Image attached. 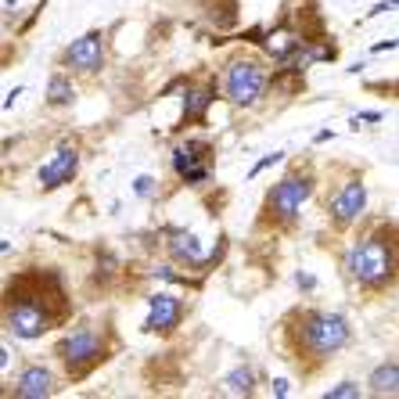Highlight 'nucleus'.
Wrapping results in <instances>:
<instances>
[{
    "instance_id": "14",
    "label": "nucleus",
    "mask_w": 399,
    "mask_h": 399,
    "mask_svg": "<svg viewBox=\"0 0 399 399\" xmlns=\"http://www.w3.org/2000/svg\"><path fill=\"white\" fill-rule=\"evenodd\" d=\"M256 367H248V364H238L234 370H230L223 377V392L227 396H256Z\"/></svg>"
},
{
    "instance_id": "10",
    "label": "nucleus",
    "mask_w": 399,
    "mask_h": 399,
    "mask_svg": "<svg viewBox=\"0 0 399 399\" xmlns=\"http://www.w3.org/2000/svg\"><path fill=\"white\" fill-rule=\"evenodd\" d=\"M187 302L180 295H170V291H158V295L148 299V320H144V331L148 334H173L184 324Z\"/></svg>"
},
{
    "instance_id": "9",
    "label": "nucleus",
    "mask_w": 399,
    "mask_h": 399,
    "mask_svg": "<svg viewBox=\"0 0 399 399\" xmlns=\"http://www.w3.org/2000/svg\"><path fill=\"white\" fill-rule=\"evenodd\" d=\"M367 209V184L360 177H352L349 184H342V191L331 198L327 205V216H331V227L334 230H349L356 220L364 216Z\"/></svg>"
},
{
    "instance_id": "27",
    "label": "nucleus",
    "mask_w": 399,
    "mask_h": 399,
    "mask_svg": "<svg viewBox=\"0 0 399 399\" xmlns=\"http://www.w3.org/2000/svg\"><path fill=\"white\" fill-rule=\"evenodd\" d=\"M18 94H22V87H15V90H8V97H4V108H11V104H15V97Z\"/></svg>"
},
{
    "instance_id": "1",
    "label": "nucleus",
    "mask_w": 399,
    "mask_h": 399,
    "mask_svg": "<svg viewBox=\"0 0 399 399\" xmlns=\"http://www.w3.org/2000/svg\"><path fill=\"white\" fill-rule=\"evenodd\" d=\"M352 342V327L342 313L331 309H291L284 317V360L299 370H317Z\"/></svg>"
},
{
    "instance_id": "11",
    "label": "nucleus",
    "mask_w": 399,
    "mask_h": 399,
    "mask_svg": "<svg viewBox=\"0 0 399 399\" xmlns=\"http://www.w3.org/2000/svg\"><path fill=\"white\" fill-rule=\"evenodd\" d=\"M76 173H79V152L72 144H61V148L40 165V187H44V191H58V187L72 184Z\"/></svg>"
},
{
    "instance_id": "23",
    "label": "nucleus",
    "mask_w": 399,
    "mask_h": 399,
    "mask_svg": "<svg viewBox=\"0 0 399 399\" xmlns=\"http://www.w3.org/2000/svg\"><path fill=\"white\" fill-rule=\"evenodd\" d=\"M288 392H291V382H288V377H274V396L284 399Z\"/></svg>"
},
{
    "instance_id": "12",
    "label": "nucleus",
    "mask_w": 399,
    "mask_h": 399,
    "mask_svg": "<svg viewBox=\"0 0 399 399\" xmlns=\"http://www.w3.org/2000/svg\"><path fill=\"white\" fill-rule=\"evenodd\" d=\"M54 392V374L44 364H26L15 377V396L18 399H47Z\"/></svg>"
},
{
    "instance_id": "21",
    "label": "nucleus",
    "mask_w": 399,
    "mask_h": 399,
    "mask_svg": "<svg viewBox=\"0 0 399 399\" xmlns=\"http://www.w3.org/2000/svg\"><path fill=\"white\" fill-rule=\"evenodd\" d=\"M133 195H137V198H152V195H155V180H152V177H137V180H133Z\"/></svg>"
},
{
    "instance_id": "24",
    "label": "nucleus",
    "mask_w": 399,
    "mask_h": 399,
    "mask_svg": "<svg viewBox=\"0 0 399 399\" xmlns=\"http://www.w3.org/2000/svg\"><path fill=\"white\" fill-rule=\"evenodd\" d=\"M389 8H399V0H382V4H374V8L367 11V18H374V15H385Z\"/></svg>"
},
{
    "instance_id": "15",
    "label": "nucleus",
    "mask_w": 399,
    "mask_h": 399,
    "mask_svg": "<svg viewBox=\"0 0 399 399\" xmlns=\"http://www.w3.org/2000/svg\"><path fill=\"white\" fill-rule=\"evenodd\" d=\"M47 104H51V108H69V104H76V87H72L69 76H61V72L51 76V83H47Z\"/></svg>"
},
{
    "instance_id": "25",
    "label": "nucleus",
    "mask_w": 399,
    "mask_h": 399,
    "mask_svg": "<svg viewBox=\"0 0 399 399\" xmlns=\"http://www.w3.org/2000/svg\"><path fill=\"white\" fill-rule=\"evenodd\" d=\"M396 47H399V40H385V44H374L370 51H374V54H382V51H396Z\"/></svg>"
},
{
    "instance_id": "3",
    "label": "nucleus",
    "mask_w": 399,
    "mask_h": 399,
    "mask_svg": "<svg viewBox=\"0 0 399 399\" xmlns=\"http://www.w3.org/2000/svg\"><path fill=\"white\" fill-rule=\"evenodd\" d=\"M108 331H97V324H79L72 331H65L54 345V356L61 360V367H65V374L72 377V382H79V377H87L94 367H101L104 360H108Z\"/></svg>"
},
{
    "instance_id": "16",
    "label": "nucleus",
    "mask_w": 399,
    "mask_h": 399,
    "mask_svg": "<svg viewBox=\"0 0 399 399\" xmlns=\"http://www.w3.org/2000/svg\"><path fill=\"white\" fill-rule=\"evenodd\" d=\"M213 101H216V97H213V90H205V87L187 90V94H184V122H202Z\"/></svg>"
},
{
    "instance_id": "18",
    "label": "nucleus",
    "mask_w": 399,
    "mask_h": 399,
    "mask_svg": "<svg viewBox=\"0 0 399 399\" xmlns=\"http://www.w3.org/2000/svg\"><path fill=\"white\" fill-rule=\"evenodd\" d=\"M299 44H306V40H299L291 29H274V33L266 36V51L274 54V58H288V54L295 51Z\"/></svg>"
},
{
    "instance_id": "6",
    "label": "nucleus",
    "mask_w": 399,
    "mask_h": 399,
    "mask_svg": "<svg viewBox=\"0 0 399 399\" xmlns=\"http://www.w3.org/2000/svg\"><path fill=\"white\" fill-rule=\"evenodd\" d=\"M270 83V72L263 61L256 58H230L227 61V72H223V94L230 104H238V108H252L263 90Z\"/></svg>"
},
{
    "instance_id": "4",
    "label": "nucleus",
    "mask_w": 399,
    "mask_h": 399,
    "mask_svg": "<svg viewBox=\"0 0 399 399\" xmlns=\"http://www.w3.org/2000/svg\"><path fill=\"white\" fill-rule=\"evenodd\" d=\"M313 177L302 173V170H291L284 173L274 187H270V195L263 198V209H259V227L266 230H284L299 220V209L302 202L313 198Z\"/></svg>"
},
{
    "instance_id": "7",
    "label": "nucleus",
    "mask_w": 399,
    "mask_h": 399,
    "mask_svg": "<svg viewBox=\"0 0 399 399\" xmlns=\"http://www.w3.org/2000/svg\"><path fill=\"white\" fill-rule=\"evenodd\" d=\"M173 173L184 184H205L213 173V144L205 137H187L173 148Z\"/></svg>"
},
{
    "instance_id": "13",
    "label": "nucleus",
    "mask_w": 399,
    "mask_h": 399,
    "mask_svg": "<svg viewBox=\"0 0 399 399\" xmlns=\"http://www.w3.org/2000/svg\"><path fill=\"white\" fill-rule=\"evenodd\" d=\"M367 392L385 399V396H399V356H389L385 364H377L370 374H367Z\"/></svg>"
},
{
    "instance_id": "2",
    "label": "nucleus",
    "mask_w": 399,
    "mask_h": 399,
    "mask_svg": "<svg viewBox=\"0 0 399 399\" xmlns=\"http://www.w3.org/2000/svg\"><path fill=\"white\" fill-rule=\"evenodd\" d=\"M345 277L370 295L399 281V223H377L349 245Z\"/></svg>"
},
{
    "instance_id": "28",
    "label": "nucleus",
    "mask_w": 399,
    "mask_h": 399,
    "mask_svg": "<svg viewBox=\"0 0 399 399\" xmlns=\"http://www.w3.org/2000/svg\"><path fill=\"white\" fill-rule=\"evenodd\" d=\"M15 4H18V0H4V8H8V11H15Z\"/></svg>"
},
{
    "instance_id": "5",
    "label": "nucleus",
    "mask_w": 399,
    "mask_h": 399,
    "mask_svg": "<svg viewBox=\"0 0 399 399\" xmlns=\"http://www.w3.org/2000/svg\"><path fill=\"white\" fill-rule=\"evenodd\" d=\"M51 299H44V291H33V295H18V291H11L8 295V306H4V324L8 331L15 334V339H44V334L61 320L54 317V313L47 309Z\"/></svg>"
},
{
    "instance_id": "26",
    "label": "nucleus",
    "mask_w": 399,
    "mask_h": 399,
    "mask_svg": "<svg viewBox=\"0 0 399 399\" xmlns=\"http://www.w3.org/2000/svg\"><path fill=\"white\" fill-rule=\"evenodd\" d=\"M295 284H299V288H313V284H317V281H313L309 274H295Z\"/></svg>"
},
{
    "instance_id": "8",
    "label": "nucleus",
    "mask_w": 399,
    "mask_h": 399,
    "mask_svg": "<svg viewBox=\"0 0 399 399\" xmlns=\"http://www.w3.org/2000/svg\"><path fill=\"white\" fill-rule=\"evenodd\" d=\"M61 61L79 72V76H87L94 79L101 69H104V33H83L79 40H72V44L65 47V54H61Z\"/></svg>"
},
{
    "instance_id": "17",
    "label": "nucleus",
    "mask_w": 399,
    "mask_h": 399,
    "mask_svg": "<svg viewBox=\"0 0 399 399\" xmlns=\"http://www.w3.org/2000/svg\"><path fill=\"white\" fill-rule=\"evenodd\" d=\"M170 252H173V256H177L180 263H191V266H202V263H205V256H202V245H198L191 234H173Z\"/></svg>"
},
{
    "instance_id": "19",
    "label": "nucleus",
    "mask_w": 399,
    "mask_h": 399,
    "mask_svg": "<svg viewBox=\"0 0 399 399\" xmlns=\"http://www.w3.org/2000/svg\"><path fill=\"white\" fill-rule=\"evenodd\" d=\"M367 389L360 385V382H339V385H331L327 392H324V399H360Z\"/></svg>"
},
{
    "instance_id": "20",
    "label": "nucleus",
    "mask_w": 399,
    "mask_h": 399,
    "mask_svg": "<svg viewBox=\"0 0 399 399\" xmlns=\"http://www.w3.org/2000/svg\"><path fill=\"white\" fill-rule=\"evenodd\" d=\"M277 162H284V152H270V155H263V158L248 170V180H256L263 170H270V165H277Z\"/></svg>"
},
{
    "instance_id": "22",
    "label": "nucleus",
    "mask_w": 399,
    "mask_h": 399,
    "mask_svg": "<svg viewBox=\"0 0 399 399\" xmlns=\"http://www.w3.org/2000/svg\"><path fill=\"white\" fill-rule=\"evenodd\" d=\"M382 119H385V112H360V115L349 119V126H352V130H360V122H382Z\"/></svg>"
}]
</instances>
